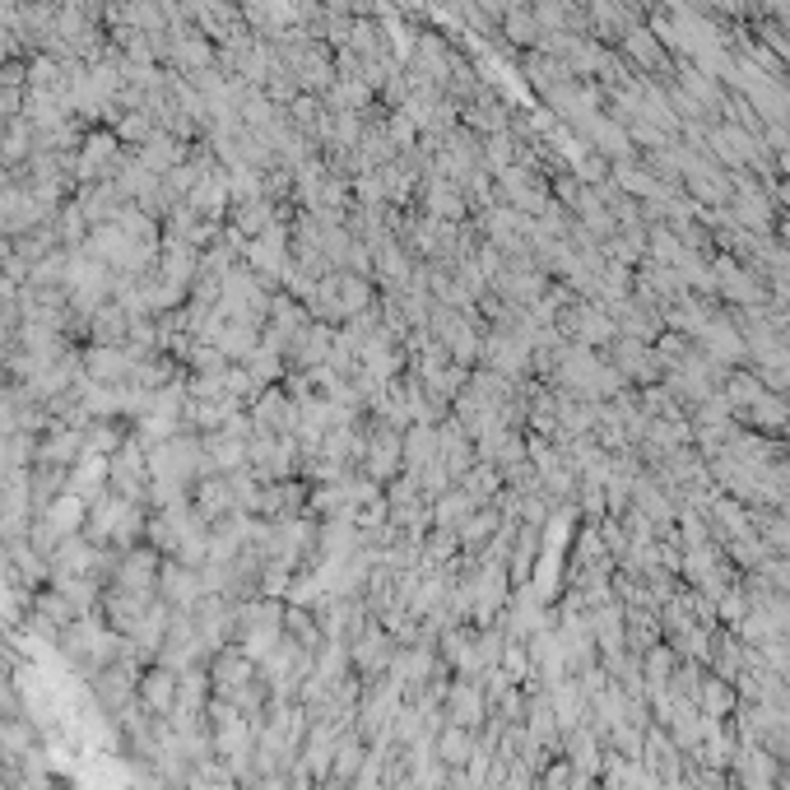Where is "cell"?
Here are the masks:
<instances>
[{
	"instance_id": "obj_3",
	"label": "cell",
	"mask_w": 790,
	"mask_h": 790,
	"mask_svg": "<svg viewBox=\"0 0 790 790\" xmlns=\"http://www.w3.org/2000/svg\"><path fill=\"white\" fill-rule=\"evenodd\" d=\"M79 442H84V437H79L75 428H60L56 437H47V447H43V456H47V460H70V456L79 451Z\"/></svg>"
},
{
	"instance_id": "obj_1",
	"label": "cell",
	"mask_w": 790,
	"mask_h": 790,
	"mask_svg": "<svg viewBox=\"0 0 790 790\" xmlns=\"http://www.w3.org/2000/svg\"><path fill=\"white\" fill-rule=\"evenodd\" d=\"M135 363H140V358H126V354H116V349H98V354L89 358V372L103 377V381H121V377L135 372Z\"/></svg>"
},
{
	"instance_id": "obj_2",
	"label": "cell",
	"mask_w": 790,
	"mask_h": 790,
	"mask_svg": "<svg viewBox=\"0 0 790 790\" xmlns=\"http://www.w3.org/2000/svg\"><path fill=\"white\" fill-rule=\"evenodd\" d=\"M293 419V404L283 400L279 391H266V400H256V423H279V433H283V423Z\"/></svg>"
}]
</instances>
